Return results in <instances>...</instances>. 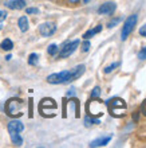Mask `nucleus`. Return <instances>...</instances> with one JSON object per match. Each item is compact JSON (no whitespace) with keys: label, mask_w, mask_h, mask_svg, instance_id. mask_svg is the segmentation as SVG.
<instances>
[{"label":"nucleus","mask_w":146,"mask_h":148,"mask_svg":"<svg viewBox=\"0 0 146 148\" xmlns=\"http://www.w3.org/2000/svg\"><path fill=\"white\" fill-rule=\"evenodd\" d=\"M7 7L11 10H23L26 7V1L24 0H10L7 1Z\"/></svg>","instance_id":"9"},{"label":"nucleus","mask_w":146,"mask_h":148,"mask_svg":"<svg viewBox=\"0 0 146 148\" xmlns=\"http://www.w3.org/2000/svg\"><path fill=\"white\" fill-rule=\"evenodd\" d=\"M85 123H86V127H90L91 124H99L101 121L98 120V119H90V117H86L85 119Z\"/></svg>","instance_id":"17"},{"label":"nucleus","mask_w":146,"mask_h":148,"mask_svg":"<svg viewBox=\"0 0 146 148\" xmlns=\"http://www.w3.org/2000/svg\"><path fill=\"white\" fill-rule=\"evenodd\" d=\"M119 65H121V63H119V62H115V63H113V65H110V66L105 67V73H106V74H107V73H111V71L114 70L115 67H118Z\"/></svg>","instance_id":"18"},{"label":"nucleus","mask_w":146,"mask_h":148,"mask_svg":"<svg viewBox=\"0 0 146 148\" xmlns=\"http://www.w3.org/2000/svg\"><path fill=\"white\" fill-rule=\"evenodd\" d=\"M5 18H7V12L3 11V10H0V23H1V22H4V20H5Z\"/></svg>","instance_id":"23"},{"label":"nucleus","mask_w":146,"mask_h":148,"mask_svg":"<svg viewBox=\"0 0 146 148\" xmlns=\"http://www.w3.org/2000/svg\"><path fill=\"white\" fill-rule=\"evenodd\" d=\"M101 31H102V26H101V24H98L95 28L88 30L87 32H85V34H83V38H85V39H90V38H92V36L95 35V34H98V32H101Z\"/></svg>","instance_id":"13"},{"label":"nucleus","mask_w":146,"mask_h":148,"mask_svg":"<svg viewBox=\"0 0 146 148\" xmlns=\"http://www.w3.org/2000/svg\"><path fill=\"white\" fill-rule=\"evenodd\" d=\"M8 132H10V136H11V140L14 144L15 145L23 144V139H22V136L19 135V132H16V131H8Z\"/></svg>","instance_id":"11"},{"label":"nucleus","mask_w":146,"mask_h":148,"mask_svg":"<svg viewBox=\"0 0 146 148\" xmlns=\"http://www.w3.org/2000/svg\"><path fill=\"white\" fill-rule=\"evenodd\" d=\"M138 32H139V35H141V36H146V24H143L142 27L139 28Z\"/></svg>","instance_id":"24"},{"label":"nucleus","mask_w":146,"mask_h":148,"mask_svg":"<svg viewBox=\"0 0 146 148\" xmlns=\"http://www.w3.org/2000/svg\"><path fill=\"white\" fill-rule=\"evenodd\" d=\"M56 31V26L52 22H44L39 26V32L42 36H51Z\"/></svg>","instance_id":"6"},{"label":"nucleus","mask_w":146,"mask_h":148,"mask_svg":"<svg viewBox=\"0 0 146 148\" xmlns=\"http://www.w3.org/2000/svg\"><path fill=\"white\" fill-rule=\"evenodd\" d=\"M0 30H1V26H0Z\"/></svg>","instance_id":"28"},{"label":"nucleus","mask_w":146,"mask_h":148,"mask_svg":"<svg viewBox=\"0 0 146 148\" xmlns=\"http://www.w3.org/2000/svg\"><path fill=\"white\" fill-rule=\"evenodd\" d=\"M142 113H143V114H145V116H146V101L143 102V105H142Z\"/></svg>","instance_id":"26"},{"label":"nucleus","mask_w":146,"mask_h":148,"mask_svg":"<svg viewBox=\"0 0 146 148\" xmlns=\"http://www.w3.org/2000/svg\"><path fill=\"white\" fill-rule=\"evenodd\" d=\"M83 1H85V3H88V1H90V0H83Z\"/></svg>","instance_id":"27"},{"label":"nucleus","mask_w":146,"mask_h":148,"mask_svg":"<svg viewBox=\"0 0 146 148\" xmlns=\"http://www.w3.org/2000/svg\"><path fill=\"white\" fill-rule=\"evenodd\" d=\"M138 58L141 59V61H143V59H146V47H143L142 50L138 53Z\"/></svg>","instance_id":"20"},{"label":"nucleus","mask_w":146,"mask_h":148,"mask_svg":"<svg viewBox=\"0 0 146 148\" xmlns=\"http://www.w3.org/2000/svg\"><path fill=\"white\" fill-rule=\"evenodd\" d=\"M38 58H39L38 54L32 53V54H30V57H28V63H30L31 66H35V65H38V61H39Z\"/></svg>","instance_id":"15"},{"label":"nucleus","mask_w":146,"mask_h":148,"mask_svg":"<svg viewBox=\"0 0 146 148\" xmlns=\"http://www.w3.org/2000/svg\"><path fill=\"white\" fill-rule=\"evenodd\" d=\"M86 66L85 65H78L71 70H65L60 73H54L47 77V82L52 84V85H59V84H69L73 82L78 78H81L85 74Z\"/></svg>","instance_id":"1"},{"label":"nucleus","mask_w":146,"mask_h":148,"mask_svg":"<svg viewBox=\"0 0 146 148\" xmlns=\"http://www.w3.org/2000/svg\"><path fill=\"white\" fill-rule=\"evenodd\" d=\"M99 94H101V88L99 86H95L91 92V98H98L99 97Z\"/></svg>","instance_id":"19"},{"label":"nucleus","mask_w":146,"mask_h":148,"mask_svg":"<svg viewBox=\"0 0 146 148\" xmlns=\"http://www.w3.org/2000/svg\"><path fill=\"white\" fill-rule=\"evenodd\" d=\"M119 20H121V19H114V20H113V22H110V23H109V26H107V27H109V28L114 27V26H115L117 23H119Z\"/></svg>","instance_id":"25"},{"label":"nucleus","mask_w":146,"mask_h":148,"mask_svg":"<svg viewBox=\"0 0 146 148\" xmlns=\"http://www.w3.org/2000/svg\"><path fill=\"white\" fill-rule=\"evenodd\" d=\"M126 108H127L126 102L123 101V100H121V98H114V100H111V102H110V113L115 117L123 116Z\"/></svg>","instance_id":"3"},{"label":"nucleus","mask_w":146,"mask_h":148,"mask_svg":"<svg viewBox=\"0 0 146 148\" xmlns=\"http://www.w3.org/2000/svg\"><path fill=\"white\" fill-rule=\"evenodd\" d=\"M0 47H1L3 50H5V51H10V50H12V47H14V43H12L11 39L7 38V39H4L3 42H1Z\"/></svg>","instance_id":"14"},{"label":"nucleus","mask_w":146,"mask_h":148,"mask_svg":"<svg viewBox=\"0 0 146 148\" xmlns=\"http://www.w3.org/2000/svg\"><path fill=\"white\" fill-rule=\"evenodd\" d=\"M18 26H19L20 31H23V32L27 31L28 30V19H27V16H20L19 20H18Z\"/></svg>","instance_id":"12"},{"label":"nucleus","mask_w":146,"mask_h":148,"mask_svg":"<svg viewBox=\"0 0 146 148\" xmlns=\"http://www.w3.org/2000/svg\"><path fill=\"white\" fill-rule=\"evenodd\" d=\"M7 128H8V131H16V132L20 133L24 129V125H23V123L19 120H12L8 123Z\"/></svg>","instance_id":"8"},{"label":"nucleus","mask_w":146,"mask_h":148,"mask_svg":"<svg viewBox=\"0 0 146 148\" xmlns=\"http://www.w3.org/2000/svg\"><path fill=\"white\" fill-rule=\"evenodd\" d=\"M115 3H111V1H109V3H105L102 4L99 8H98V14L99 15H113L114 11H115Z\"/></svg>","instance_id":"7"},{"label":"nucleus","mask_w":146,"mask_h":148,"mask_svg":"<svg viewBox=\"0 0 146 148\" xmlns=\"http://www.w3.org/2000/svg\"><path fill=\"white\" fill-rule=\"evenodd\" d=\"M78 46H79V40L78 39L73 40V42H67L65 46L62 47V50L59 51V58H67V57H70L74 51L77 50Z\"/></svg>","instance_id":"5"},{"label":"nucleus","mask_w":146,"mask_h":148,"mask_svg":"<svg viewBox=\"0 0 146 148\" xmlns=\"http://www.w3.org/2000/svg\"><path fill=\"white\" fill-rule=\"evenodd\" d=\"M90 50V42H88L87 39H86V42H83V45H82V51H88Z\"/></svg>","instance_id":"21"},{"label":"nucleus","mask_w":146,"mask_h":148,"mask_svg":"<svg viewBox=\"0 0 146 148\" xmlns=\"http://www.w3.org/2000/svg\"><path fill=\"white\" fill-rule=\"evenodd\" d=\"M137 19H138V16L135 15H130L129 18H127L126 20H125V23H123V28H122V34H121V39L122 40H126L127 36L131 34V31L134 30V26L135 23H137Z\"/></svg>","instance_id":"4"},{"label":"nucleus","mask_w":146,"mask_h":148,"mask_svg":"<svg viewBox=\"0 0 146 148\" xmlns=\"http://www.w3.org/2000/svg\"><path fill=\"white\" fill-rule=\"evenodd\" d=\"M23 105H24V102L20 98H11L5 104V112H7L8 116H11V117H19L23 113L22 112Z\"/></svg>","instance_id":"2"},{"label":"nucleus","mask_w":146,"mask_h":148,"mask_svg":"<svg viewBox=\"0 0 146 148\" xmlns=\"http://www.w3.org/2000/svg\"><path fill=\"white\" fill-rule=\"evenodd\" d=\"M26 12H27L28 15H31V14H39V10L38 8H27Z\"/></svg>","instance_id":"22"},{"label":"nucleus","mask_w":146,"mask_h":148,"mask_svg":"<svg viewBox=\"0 0 146 148\" xmlns=\"http://www.w3.org/2000/svg\"><path fill=\"white\" fill-rule=\"evenodd\" d=\"M58 50H59V47L55 45V43H52V45H50L48 46V49H47V53L50 55H56L58 54Z\"/></svg>","instance_id":"16"},{"label":"nucleus","mask_w":146,"mask_h":148,"mask_svg":"<svg viewBox=\"0 0 146 148\" xmlns=\"http://www.w3.org/2000/svg\"><path fill=\"white\" fill-rule=\"evenodd\" d=\"M111 140V136H106V137H99L96 140L90 143V147H103V145L109 144V141Z\"/></svg>","instance_id":"10"}]
</instances>
